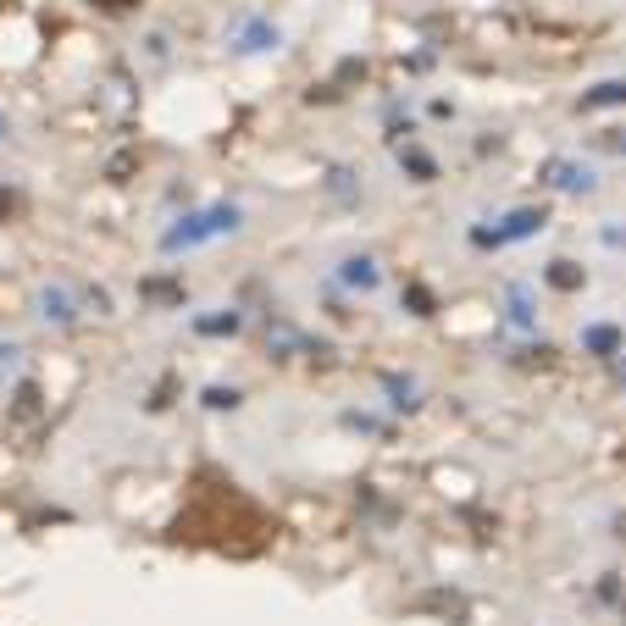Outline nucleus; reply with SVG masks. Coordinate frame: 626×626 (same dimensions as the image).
<instances>
[{
  "mask_svg": "<svg viewBox=\"0 0 626 626\" xmlns=\"http://www.w3.org/2000/svg\"><path fill=\"white\" fill-rule=\"evenodd\" d=\"M543 183L560 189V194H588L593 189V172L577 167V161H566V156H554V161H543Z\"/></svg>",
  "mask_w": 626,
  "mask_h": 626,
  "instance_id": "1",
  "label": "nucleus"
},
{
  "mask_svg": "<svg viewBox=\"0 0 626 626\" xmlns=\"http://www.w3.org/2000/svg\"><path fill=\"white\" fill-rule=\"evenodd\" d=\"M582 350H593V355H621V333H615V327H588V333H582Z\"/></svg>",
  "mask_w": 626,
  "mask_h": 626,
  "instance_id": "2",
  "label": "nucleus"
},
{
  "mask_svg": "<svg viewBox=\"0 0 626 626\" xmlns=\"http://www.w3.org/2000/svg\"><path fill=\"white\" fill-rule=\"evenodd\" d=\"M549 289H560V294L582 289V266L577 261H549Z\"/></svg>",
  "mask_w": 626,
  "mask_h": 626,
  "instance_id": "3",
  "label": "nucleus"
},
{
  "mask_svg": "<svg viewBox=\"0 0 626 626\" xmlns=\"http://www.w3.org/2000/svg\"><path fill=\"white\" fill-rule=\"evenodd\" d=\"M604 106H626V84H599L593 95H582V111H604Z\"/></svg>",
  "mask_w": 626,
  "mask_h": 626,
  "instance_id": "4",
  "label": "nucleus"
},
{
  "mask_svg": "<svg viewBox=\"0 0 626 626\" xmlns=\"http://www.w3.org/2000/svg\"><path fill=\"white\" fill-rule=\"evenodd\" d=\"M610 145H615V150H626V133H615V139H610Z\"/></svg>",
  "mask_w": 626,
  "mask_h": 626,
  "instance_id": "5",
  "label": "nucleus"
},
{
  "mask_svg": "<svg viewBox=\"0 0 626 626\" xmlns=\"http://www.w3.org/2000/svg\"><path fill=\"white\" fill-rule=\"evenodd\" d=\"M621 377H626V361H621Z\"/></svg>",
  "mask_w": 626,
  "mask_h": 626,
  "instance_id": "6",
  "label": "nucleus"
}]
</instances>
